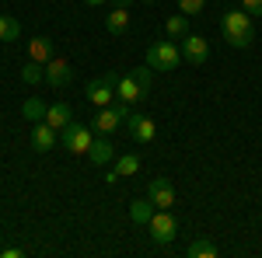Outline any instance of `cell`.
I'll return each instance as SVG.
<instances>
[{"label": "cell", "instance_id": "484cf974", "mask_svg": "<svg viewBox=\"0 0 262 258\" xmlns=\"http://www.w3.org/2000/svg\"><path fill=\"white\" fill-rule=\"evenodd\" d=\"M242 7L252 14V18H262V0H242Z\"/></svg>", "mask_w": 262, "mask_h": 258}, {"label": "cell", "instance_id": "5bb4252c", "mask_svg": "<svg viewBox=\"0 0 262 258\" xmlns=\"http://www.w3.org/2000/svg\"><path fill=\"white\" fill-rule=\"evenodd\" d=\"M105 28H108V35H126L129 32V7H112L105 18Z\"/></svg>", "mask_w": 262, "mask_h": 258}, {"label": "cell", "instance_id": "8fae6325", "mask_svg": "<svg viewBox=\"0 0 262 258\" xmlns=\"http://www.w3.org/2000/svg\"><path fill=\"white\" fill-rule=\"evenodd\" d=\"M140 98H147V95H143L140 80L133 77V74H129V77H119V80H116V101H126V105H137Z\"/></svg>", "mask_w": 262, "mask_h": 258}, {"label": "cell", "instance_id": "277c9868", "mask_svg": "<svg viewBox=\"0 0 262 258\" xmlns=\"http://www.w3.org/2000/svg\"><path fill=\"white\" fill-rule=\"evenodd\" d=\"M116 80H119V77H116L112 70H108V74H98V77L88 84L84 98L91 101L95 108H105V105H112V101H116Z\"/></svg>", "mask_w": 262, "mask_h": 258}, {"label": "cell", "instance_id": "d6986e66", "mask_svg": "<svg viewBox=\"0 0 262 258\" xmlns=\"http://www.w3.org/2000/svg\"><path fill=\"white\" fill-rule=\"evenodd\" d=\"M21 112H25V119H28V122H46V112H49V105H46V101H39V98H25Z\"/></svg>", "mask_w": 262, "mask_h": 258}, {"label": "cell", "instance_id": "ac0fdd59", "mask_svg": "<svg viewBox=\"0 0 262 258\" xmlns=\"http://www.w3.org/2000/svg\"><path fill=\"white\" fill-rule=\"evenodd\" d=\"M150 206H154L150 199H137V202H129V220L147 227V223H150V217H154V209H150Z\"/></svg>", "mask_w": 262, "mask_h": 258}, {"label": "cell", "instance_id": "9a60e30c", "mask_svg": "<svg viewBox=\"0 0 262 258\" xmlns=\"http://www.w3.org/2000/svg\"><path fill=\"white\" fill-rule=\"evenodd\" d=\"M70 119H74V108H70L67 101H53V105H49V112H46V122H49L56 133H60Z\"/></svg>", "mask_w": 262, "mask_h": 258}, {"label": "cell", "instance_id": "d4e9b609", "mask_svg": "<svg viewBox=\"0 0 262 258\" xmlns=\"http://www.w3.org/2000/svg\"><path fill=\"white\" fill-rule=\"evenodd\" d=\"M133 77L140 80L143 95H150V66H137V74H133Z\"/></svg>", "mask_w": 262, "mask_h": 258}, {"label": "cell", "instance_id": "6da1fadb", "mask_svg": "<svg viewBox=\"0 0 262 258\" xmlns=\"http://www.w3.org/2000/svg\"><path fill=\"white\" fill-rule=\"evenodd\" d=\"M221 35L227 45H234V49H248L252 39H255V25H252V14L245 11V7H231V11H224L221 18Z\"/></svg>", "mask_w": 262, "mask_h": 258}, {"label": "cell", "instance_id": "4fadbf2b", "mask_svg": "<svg viewBox=\"0 0 262 258\" xmlns=\"http://www.w3.org/2000/svg\"><path fill=\"white\" fill-rule=\"evenodd\" d=\"M32 147H35L39 154L53 150V147H56V129H53L49 122H35V126H32Z\"/></svg>", "mask_w": 262, "mask_h": 258}, {"label": "cell", "instance_id": "2e32d148", "mask_svg": "<svg viewBox=\"0 0 262 258\" xmlns=\"http://www.w3.org/2000/svg\"><path fill=\"white\" fill-rule=\"evenodd\" d=\"M28 60L49 63V60H53V39H46V35H35V39L28 42Z\"/></svg>", "mask_w": 262, "mask_h": 258}, {"label": "cell", "instance_id": "e0dca14e", "mask_svg": "<svg viewBox=\"0 0 262 258\" xmlns=\"http://www.w3.org/2000/svg\"><path fill=\"white\" fill-rule=\"evenodd\" d=\"M88 157L95 160V164H108V160L116 157V147H112V143H108L105 136H98L95 143H91V150H88Z\"/></svg>", "mask_w": 262, "mask_h": 258}, {"label": "cell", "instance_id": "603a6c76", "mask_svg": "<svg viewBox=\"0 0 262 258\" xmlns=\"http://www.w3.org/2000/svg\"><path fill=\"white\" fill-rule=\"evenodd\" d=\"M185 255H189V258H217V255H221V251H217V248H213L210 241H192Z\"/></svg>", "mask_w": 262, "mask_h": 258}, {"label": "cell", "instance_id": "ffe728a7", "mask_svg": "<svg viewBox=\"0 0 262 258\" xmlns=\"http://www.w3.org/2000/svg\"><path fill=\"white\" fill-rule=\"evenodd\" d=\"M164 32H168V39H185V35H189V21H185V14H171V18L164 21Z\"/></svg>", "mask_w": 262, "mask_h": 258}, {"label": "cell", "instance_id": "ba28073f", "mask_svg": "<svg viewBox=\"0 0 262 258\" xmlns=\"http://www.w3.org/2000/svg\"><path fill=\"white\" fill-rule=\"evenodd\" d=\"M126 129L137 143H154V136H158V122L150 115H126Z\"/></svg>", "mask_w": 262, "mask_h": 258}, {"label": "cell", "instance_id": "7a4b0ae2", "mask_svg": "<svg viewBox=\"0 0 262 258\" xmlns=\"http://www.w3.org/2000/svg\"><path fill=\"white\" fill-rule=\"evenodd\" d=\"M179 60H182V49L171 39H158V42H150V49H147V66L150 70L168 74V70L179 66Z\"/></svg>", "mask_w": 262, "mask_h": 258}, {"label": "cell", "instance_id": "52a82bcc", "mask_svg": "<svg viewBox=\"0 0 262 258\" xmlns=\"http://www.w3.org/2000/svg\"><path fill=\"white\" fill-rule=\"evenodd\" d=\"M182 60H189L192 66H203V63L210 60V45H206V39L189 32V35L182 39Z\"/></svg>", "mask_w": 262, "mask_h": 258}, {"label": "cell", "instance_id": "3957f363", "mask_svg": "<svg viewBox=\"0 0 262 258\" xmlns=\"http://www.w3.org/2000/svg\"><path fill=\"white\" fill-rule=\"evenodd\" d=\"M60 143L70 150V154H88L91 150V143H95V136H91V129L84 126V122H67L60 129Z\"/></svg>", "mask_w": 262, "mask_h": 258}, {"label": "cell", "instance_id": "9c48e42d", "mask_svg": "<svg viewBox=\"0 0 262 258\" xmlns=\"http://www.w3.org/2000/svg\"><path fill=\"white\" fill-rule=\"evenodd\" d=\"M147 199H150L158 209H171V206H175V185H171L168 178H150Z\"/></svg>", "mask_w": 262, "mask_h": 258}, {"label": "cell", "instance_id": "83f0119b", "mask_svg": "<svg viewBox=\"0 0 262 258\" xmlns=\"http://www.w3.org/2000/svg\"><path fill=\"white\" fill-rule=\"evenodd\" d=\"M112 4H116V7H129L133 0H112Z\"/></svg>", "mask_w": 262, "mask_h": 258}, {"label": "cell", "instance_id": "f546056e", "mask_svg": "<svg viewBox=\"0 0 262 258\" xmlns=\"http://www.w3.org/2000/svg\"><path fill=\"white\" fill-rule=\"evenodd\" d=\"M143 4H158V0H143Z\"/></svg>", "mask_w": 262, "mask_h": 258}, {"label": "cell", "instance_id": "7c38bea8", "mask_svg": "<svg viewBox=\"0 0 262 258\" xmlns=\"http://www.w3.org/2000/svg\"><path fill=\"white\" fill-rule=\"evenodd\" d=\"M140 171V157L137 154H122V157H116V168L105 175V181H119V178H133Z\"/></svg>", "mask_w": 262, "mask_h": 258}, {"label": "cell", "instance_id": "cb8c5ba5", "mask_svg": "<svg viewBox=\"0 0 262 258\" xmlns=\"http://www.w3.org/2000/svg\"><path fill=\"white\" fill-rule=\"evenodd\" d=\"M179 11L185 14V18H192V14L206 11V0H179Z\"/></svg>", "mask_w": 262, "mask_h": 258}, {"label": "cell", "instance_id": "8992f818", "mask_svg": "<svg viewBox=\"0 0 262 258\" xmlns=\"http://www.w3.org/2000/svg\"><path fill=\"white\" fill-rule=\"evenodd\" d=\"M126 115H129V105L126 101H112V105H105V108H98V115H95V133H116L122 122H126Z\"/></svg>", "mask_w": 262, "mask_h": 258}, {"label": "cell", "instance_id": "44dd1931", "mask_svg": "<svg viewBox=\"0 0 262 258\" xmlns=\"http://www.w3.org/2000/svg\"><path fill=\"white\" fill-rule=\"evenodd\" d=\"M18 35H21L18 18H11V14H0V42H14Z\"/></svg>", "mask_w": 262, "mask_h": 258}, {"label": "cell", "instance_id": "7402d4cb", "mask_svg": "<svg viewBox=\"0 0 262 258\" xmlns=\"http://www.w3.org/2000/svg\"><path fill=\"white\" fill-rule=\"evenodd\" d=\"M21 80H25V84H39V80H46V63L28 60L25 66H21Z\"/></svg>", "mask_w": 262, "mask_h": 258}, {"label": "cell", "instance_id": "f1b7e54d", "mask_svg": "<svg viewBox=\"0 0 262 258\" xmlns=\"http://www.w3.org/2000/svg\"><path fill=\"white\" fill-rule=\"evenodd\" d=\"M84 4H91V7H101V4H105V0H84Z\"/></svg>", "mask_w": 262, "mask_h": 258}, {"label": "cell", "instance_id": "4316f807", "mask_svg": "<svg viewBox=\"0 0 262 258\" xmlns=\"http://www.w3.org/2000/svg\"><path fill=\"white\" fill-rule=\"evenodd\" d=\"M0 255H4V258H21V255H25V251H21V248H4Z\"/></svg>", "mask_w": 262, "mask_h": 258}, {"label": "cell", "instance_id": "30bf717a", "mask_svg": "<svg viewBox=\"0 0 262 258\" xmlns=\"http://www.w3.org/2000/svg\"><path fill=\"white\" fill-rule=\"evenodd\" d=\"M70 80H74V70H70V63H67V60H56V56H53V60L46 63V84H49V87L60 91V87L70 84Z\"/></svg>", "mask_w": 262, "mask_h": 258}, {"label": "cell", "instance_id": "5b68a950", "mask_svg": "<svg viewBox=\"0 0 262 258\" xmlns=\"http://www.w3.org/2000/svg\"><path fill=\"white\" fill-rule=\"evenodd\" d=\"M147 230H150L154 244H171V241L179 238V220L171 217V209H154V217H150V223H147Z\"/></svg>", "mask_w": 262, "mask_h": 258}]
</instances>
